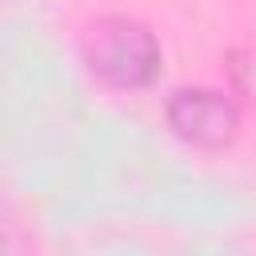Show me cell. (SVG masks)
Here are the masks:
<instances>
[{
  "label": "cell",
  "mask_w": 256,
  "mask_h": 256,
  "mask_svg": "<svg viewBox=\"0 0 256 256\" xmlns=\"http://www.w3.org/2000/svg\"><path fill=\"white\" fill-rule=\"evenodd\" d=\"M84 64L112 88H148L160 76V44L132 16H104L84 36Z\"/></svg>",
  "instance_id": "obj_1"
},
{
  "label": "cell",
  "mask_w": 256,
  "mask_h": 256,
  "mask_svg": "<svg viewBox=\"0 0 256 256\" xmlns=\"http://www.w3.org/2000/svg\"><path fill=\"white\" fill-rule=\"evenodd\" d=\"M164 116L176 140L204 152H220L240 136V108L220 88H180L168 96Z\"/></svg>",
  "instance_id": "obj_2"
}]
</instances>
